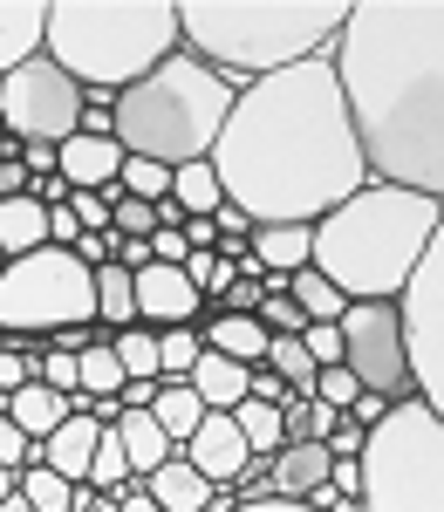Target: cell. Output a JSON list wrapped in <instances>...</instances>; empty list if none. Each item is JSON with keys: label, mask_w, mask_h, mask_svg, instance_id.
Listing matches in <instances>:
<instances>
[{"label": "cell", "mask_w": 444, "mask_h": 512, "mask_svg": "<svg viewBox=\"0 0 444 512\" xmlns=\"http://www.w3.org/2000/svg\"><path fill=\"white\" fill-rule=\"evenodd\" d=\"M192 390H199L205 410H233V403H246V369L233 362V355H219V349H205L199 362H192V376H185Z\"/></svg>", "instance_id": "obj_22"}, {"label": "cell", "mask_w": 444, "mask_h": 512, "mask_svg": "<svg viewBox=\"0 0 444 512\" xmlns=\"http://www.w3.org/2000/svg\"><path fill=\"white\" fill-rule=\"evenodd\" d=\"M151 396H158V383H151V376H130V383L117 390V403H123V410H151Z\"/></svg>", "instance_id": "obj_47"}, {"label": "cell", "mask_w": 444, "mask_h": 512, "mask_svg": "<svg viewBox=\"0 0 444 512\" xmlns=\"http://www.w3.org/2000/svg\"><path fill=\"white\" fill-rule=\"evenodd\" d=\"M328 69L369 178L444 198V0H349Z\"/></svg>", "instance_id": "obj_2"}, {"label": "cell", "mask_w": 444, "mask_h": 512, "mask_svg": "<svg viewBox=\"0 0 444 512\" xmlns=\"http://www.w3.org/2000/svg\"><path fill=\"white\" fill-rule=\"evenodd\" d=\"M356 396H363V383H356L342 362H335V369H315V403H328V410H349Z\"/></svg>", "instance_id": "obj_38"}, {"label": "cell", "mask_w": 444, "mask_h": 512, "mask_svg": "<svg viewBox=\"0 0 444 512\" xmlns=\"http://www.w3.org/2000/svg\"><path fill=\"white\" fill-rule=\"evenodd\" d=\"M123 198H144V205H158V198H171V171L151 158H123Z\"/></svg>", "instance_id": "obj_35"}, {"label": "cell", "mask_w": 444, "mask_h": 512, "mask_svg": "<svg viewBox=\"0 0 444 512\" xmlns=\"http://www.w3.org/2000/svg\"><path fill=\"white\" fill-rule=\"evenodd\" d=\"M96 321V274L69 246H41L0 274V335H55Z\"/></svg>", "instance_id": "obj_8"}, {"label": "cell", "mask_w": 444, "mask_h": 512, "mask_svg": "<svg viewBox=\"0 0 444 512\" xmlns=\"http://www.w3.org/2000/svg\"><path fill=\"white\" fill-rule=\"evenodd\" d=\"M110 349H117V362H123V376H151L158 383V328H123V335H110Z\"/></svg>", "instance_id": "obj_34"}, {"label": "cell", "mask_w": 444, "mask_h": 512, "mask_svg": "<svg viewBox=\"0 0 444 512\" xmlns=\"http://www.w3.org/2000/svg\"><path fill=\"white\" fill-rule=\"evenodd\" d=\"M390 308H397V342L410 362V396L444 417V239L424 246V260L390 294Z\"/></svg>", "instance_id": "obj_9"}, {"label": "cell", "mask_w": 444, "mask_h": 512, "mask_svg": "<svg viewBox=\"0 0 444 512\" xmlns=\"http://www.w3.org/2000/svg\"><path fill=\"white\" fill-rule=\"evenodd\" d=\"M117 267H123V274L151 267V239H117Z\"/></svg>", "instance_id": "obj_48"}, {"label": "cell", "mask_w": 444, "mask_h": 512, "mask_svg": "<svg viewBox=\"0 0 444 512\" xmlns=\"http://www.w3.org/2000/svg\"><path fill=\"white\" fill-rule=\"evenodd\" d=\"M260 328H267V335H301L308 315H301L294 294H267V301H260Z\"/></svg>", "instance_id": "obj_39"}, {"label": "cell", "mask_w": 444, "mask_h": 512, "mask_svg": "<svg viewBox=\"0 0 444 512\" xmlns=\"http://www.w3.org/2000/svg\"><path fill=\"white\" fill-rule=\"evenodd\" d=\"M7 492H14V472H7V465H0V499H7Z\"/></svg>", "instance_id": "obj_52"}, {"label": "cell", "mask_w": 444, "mask_h": 512, "mask_svg": "<svg viewBox=\"0 0 444 512\" xmlns=\"http://www.w3.org/2000/svg\"><path fill=\"white\" fill-rule=\"evenodd\" d=\"M233 512H315L308 499H260V506H233Z\"/></svg>", "instance_id": "obj_50"}, {"label": "cell", "mask_w": 444, "mask_h": 512, "mask_svg": "<svg viewBox=\"0 0 444 512\" xmlns=\"http://www.w3.org/2000/svg\"><path fill=\"white\" fill-rule=\"evenodd\" d=\"M21 383H35V355H21L14 342H0V396H14Z\"/></svg>", "instance_id": "obj_43"}, {"label": "cell", "mask_w": 444, "mask_h": 512, "mask_svg": "<svg viewBox=\"0 0 444 512\" xmlns=\"http://www.w3.org/2000/svg\"><path fill=\"white\" fill-rule=\"evenodd\" d=\"M199 355H205L199 328H158V376H164V383H185Z\"/></svg>", "instance_id": "obj_32"}, {"label": "cell", "mask_w": 444, "mask_h": 512, "mask_svg": "<svg viewBox=\"0 0 444 512\" xmlns=\"http://www.w3.org/2000/svg\"><path fill=\"white\" fill-rule=\"evenodd\" d=\"M151 417H158V431L171 437V451H178L185 437L199 431L205 403H199V390H192V383H164V376H158V396H151Z\"/></svg>", "instance_id": "obj_25"}, {"label": "cell", "mask_w": 444, "mask_h": 512, "mask_svg": "<svg viewBox=\"0 0 444 512\" xmlns=\"http://www.w3.org/2000/svg\"><path fill=\"white\" fill-rule=\"evenodd\" d=\"M82 103H89V89L69 69H55L48 55L21 62L14 76H0V123L21 144H69L82 130Z\"/></svg>", "instance_id": "obj_10"}, {"label": "cell", "mask_w": 444, "mask_h": 512, "mask_svg": "<svg viewBox=\"0 0 444 512\" xmlns=\"http://www.w3.org/2000/svg\"><path fill=\"white\" fill-rule=\"evenodd\" d=\"M349 21V0H178V48L246 82L322 62Z\"/></svg>", "instance_id": "obj_4"}, {"label": "cell", "mask_w": 444, "mask_h": 512, "mask_svg": "<svg viewBox=\"0 0 444 512\" xmlns=\"http://www.w3.org/2000/svg\"><path fill=\"white\" fill-rule=\"evenodd\" d=\"M144 492H151V499H158L164 512H205V499H212V485H205V478L192 472V465H185L178 451H171L158 472L144 478Z\"/></svg>", "instance_id": "obj_24"}, {"label": "cell", "mask_w": 444, "mask_h": 512, "mask_svg": "<svg viewBox=\"0 0 444 512\" xmlns=\"http://www.w3.org/2000/svg\"><path fill=\"white\" fill-rule=\"evenodd\" d=\"M103 431H110V424H96L89 410H76L69 424H55V431L41 437V465H48V472H62L69 485H82V478H89V458H96V437H103Z\"/></svg>", "instance_id": "obj_16"}, {"label": "cell", "mask_w": 444, "mask_h": 512, "mask_svg": "<svg viewBox=\"0 0 444 512\" xmlns=\"http://www.w3.org/2000/svg\"><path fill=\"white\" fill-rule=\"evenodd\" d=\"M267 485H274V499H308L315 485H328V444H281L274 458H267Z\"/></svg>", "instance_id": "obj_18"}, {"label": "cell", "mask_w": 444, "mask_h": 512, "mask_svg": "<svg viewBox=\"0 0 444 512\" xmlns=\"http://www.w3.org/2000/svg\"><path fill=\"white\" fill-rule=\"evenodd\" d=\"M233 424H240V437H246V451L253 458H274L281 451V403H233Z\"/></svg>", "instance_id": "obj_29"}, {"label": "cell", "mask_w": 444, "mask_h": 512, "mask_svg": "<svg viewBox=\"0 0 444 512\" xmlns=\"http://www.w3.org/2000/svg\"><path fill=\"white\" fill-rule=\"evenodd\" d=\"M69 212H76L82 233H110V212H117V198H103V192H69Z\"/></svg>", "instance_id": "obj_42"}, {"label": "cell", "mask_w": 444, "mask_h": 512, "mask_svg": "<svg viewBox=\"0 0 444 512\" xmlns=\"http://www.w3.org/2000/svg\"><path fill=\"white\" fill-rule=\"evenodd\" d=\"M287 294L301 301V315H308V321H342V315H349V294H335V287H328L315 267L287 274Z\"/></svg>", "instance_id": "obj_31"}, {"label": "cell", "mask_w": 444, "mask_h": 512, "mask_svg": "<svg viewBox=\"0 0 444 512\" xmlns=\"http://www.w3.org/2000/svg\"><path fill=\"white\" fill-rule=\"evenodd\" d=\"M21 192H35V178H28V164H21V158H7V164H0V198H21Z\"/></svg>", "instance_id": "obj_46"}, {"label": "cell", "mask_w": 444, "mask_h": 512, "mask_svg": "<svg viewBox=\"0 0 444 512\" xmlns=\"http://www.w3.org/2000/svg\"><path fill=\"white\" fill-rule=\"evenodd\" d=\"M110 431L123 437V458H130V472H137V478H151L164 458H171V437L158 431V417H151V410H123Z\"/></svg>", "instance_id": "obj_23"}, {"label": "cell", "mask_w": 444, "mask_h": 512, "mask_svg": "<svg viewBox=\"0 0 444 512\" xmlns=\"http://www.w3.org/2000/svg\"><path fill=\"white\" fill-rule=\"evenodd\" d=\"M130 478H137V472H130V458H123V437L103 431V437H96V458H89V478H82V485H96V492H110V499H117Z\"/></svg>", "instance_id": "obj_33"}, {"label": "cell", "mask_w": 444, "mask_h": 512, "mask_svg": "<svg viewBox=\"0 0 444 512\" xmlns=\"http://www.w3.org/2000/svg\"><path fill=\"white\" fill-rule=\"evenodd\" d=\"M82 226H76V212H69V198L62 205H48V246H76Z\"/></svg>", "instance_id": "obj_45"}, {"label": "cell", "mask_w": 444, "mask_h": 512, "mask_svg": "<svg viewBox=\"0 0 444 512\" xmlns=\"http://www.w3.org/2000/svg\"><path fill=\"white\" fill-rule=\"evenodd\" d=\"M205 164L253 226H315L369 185L328 55L246 82Z\"/></svg>", "instance_id": "obj_1"}, {"label": "cell", "mask_w": 444, "mask_h": 512, "mask_svg": "<svg viewBox=\"0 0 444 512\" xmlns=\"http://www.w3.org/2000/svg\"><path fill=\"white\" fill-rule=\"evenodd\" d=\"M246 253L260 260V274H301L315 253V226H253Z\"/></svg>", "instance_id": "obj_19"}, {"label": "cell", "mask_w": 444, "mask_h": 512, "mask_svg": "<svg viewBox=\"0 0 444 512\" xmlns=\"http://www.w3.org/2000/svg\"><path fill=\"white\" fill-rule=\"evenodd\" d=\"M363 431H369V424H356V417H342V424H335V431L322 437V444H328V458H356V451H363Z\"/></svg>", "instance_id": "obj_44"}, {"label": "cell", "mask_w": 444, "mask_h": 512, "mask_svg": "<svg viewBox=\"0 0 444 512\" xmlns=\"http://www.w3.org/2000/svg\"><path fill=\"white\" fill-rule=\"evenodd\" d=\"M0 410H7V396H0Z\"/></svg>", "instance_id": "obj_54"}, {"label": "cell", "mask_w": 444, "mask_h": 512, "mask_svg": "<svg viewBox=\"0 0 444 512\" xmlns=\"http://www.w3.org/2000/svg\"><path fill=\"white\" fill-rule=\"evenodd\" d=\"M7 417H14V424H21V431L41 444V437L55 431V424H69V417H76V396L48 390V383L35 376V383H21V390L7 396Z\"/></svg>", "instance_id": "obj_21"}, {"label": "cell", "mask_w": 444, "mask_h": 512, "mask_svg": "<svg viewBox=\"0 0 444 512\" xmlns=\"http://www.w3.org/2000/svg\"><path fill=\"white\" fill-rule=\"evenodd\" d=\"M41 55L89 96H123L178 55V0H48Z\"/></svg>", "instance_id": "obj_5"}, {"label": "cell", "mask_w": 444, "mask_h": 512, "mask_svg": "<svg viewBox=\"0 0 444 512\" xmlns=\"http://www.w3.org/2000/svg\"><path fill=\"white\" fill-rule=\"evenodd\" d=\"M308 437H315V396L287 390L281 396V444H308Z\"/></svg>", "instance_id": "obj_37"}, {"label": "cell", "mask_w": 444, "mask_h": 512, "mask_svg": "<svg viewBox=\"0 0 444 512\" xmlns=\"http://www.w3.org/2000/svg\"><path fill=\"white\" fill-rule=\"evenodd\" d=\"M199 342L219 355H233L240 369H260L267 349H274V335L260 328V315H219V308H205L199 315Z\"/></svg>", "instance_id": "obj_15"}, {"label": "cell", "mask_w": 444, "mask_h": 512, "mask_svg": "<svg viewBox=\"0 0 444 512\" xmlns=\"http://www.w3.org/2000/svg\"><path fill=\"white\" fill-rule=\"evenodd\" d=\"M117 506H123V512H164L158 499L144 492V478H130V485H123V492H117Z\"/></svg>", "instance_id": "obj_49"}, {"label": "cell", "mask_w": 444, "mask_h": 512, "mask_svg": "<svg viewBox=\"0 0 444 512\" xmlns=\"http://www.w3.org/2000/svg\"><path fill=\"white\" fill-rule=\"evenodd\" d=\"M363 485L356 506L363 512H444V417L431 403H390L363 431Z\"/></svg>", "instance_id": "obj_7"}, {"label": "cell", "mask_w": 444, "mask_h": 512, "mask_svg": "<svg viewBox=\"0 0 444 512\" xmlns=\"http://www.w3.org/2000/svg\"><path fill=\"white\" fill-rule=\"evenodd\" d=\"M96 328H103V335L137 328V287H130V274H123L117 260L96 267Z\"/></svg>", "instance_id": "obj_26"}, {"label": "cell", "mask_w": 444, "mask_h": 512, "mask_svg": "<svg viewBox=\"0 0 444 512\" xmlns=\"http://www.w3.org/2000/svg\"><path fill=\"white\" fill-rule=\"evenodd\" d=\"M178 458H185V465H192L205 485H233V478L253 465V451H246L240 424H233V410H205L199 431L178 444Z\"/></svg>", "instance_id": "obj_13"}, {"label": "cell", "mask_w": 444, "mask_h": 512, "mask_svg": "<svg viewBox=\"0 0 444 512\" xmlns=\"http://www.w3.org/2000/svg\"><path fill=\"white\" fill-rule=\"evenodd\" d=\"M301 349L315 355V369H335V362H342V328H335V321H308V328H301Z\"/></svg>", "instance_id": "obj_40"}, {"label": "cell", "mask_w": 444, "mask_h": 512, "mask_svg": "<svg viewBox=\"0 0 444 512\" xmlns=\"http://www.w3.org/2000/svg\"><path fill=\"white\" fill-rule=\"evenodd\" d=\"M0 512H35V506H28L21 492H7V499H0Z\"/></svg>", "instance_id": "obj_51"}, {"label": "cell", "mask_w": 444, "mask_h": 512, "mask_svg": "<svg viewBox=\"0 0 444 512\" xmlns=\"http://www.w3.org/2000/svg\"><path fill=\"white\" fill-rule=\"evenodd\" d=\"M41 35H48V0H0V76L35 62Z\"/></svg>", "instance_id": "obj_17"}, {"label": "cell", "mask_w": 444, "mask_h": 512, "mask_svg": "<svg viewBox=\"0 0 444 512\" xmlns=\"http://www.w3.org/2000/svg\"><path fill=\"white\" fill-rule=\"evenodd\" d=\"M130 287H137V321H144V328H199L205 294L185 280V267L151 260V267L130 274Z\"/></svg>", "instance_id": "obj_12"}, {"label": "cell", "mask_w": 444, "mask_h": 512, "mask_svg": "<svg viewBox=\"0 0 444 512\" xmlns=\"http://www.w3.org/2000/svg\"><path fill=\"white\" fill-rule=\"evenodd\" d=\"M76 376H82L76 396H89V403H103V396H117L123 383H130V376H123V362H117V349H110V335H96V342L76 355Z\"/></svg>", "instance_id": "obj_27"}, {"label": "cell", "mask_w": 444, "mask_h": 512, "mask_svg": "<svg viewBox=\"0 0 444 512\" xmlns=\"http://www.w3.org/2000/svg\"><path fill=\"white\" fill-rule=\"evenodd\" d=\"M233 96H240V82L205 69L199 55H185V48L164 55L151 76L130 82L110 103L123 158H151L164 171L205 164L212 144H219V130H226V117H233Z\"/></svg>", "instance_id": "obj_6"}, {"label": "cell", "mask_w": 444, "mask_h": 512, "mask_svg": "<svg viewBox=\"0 0 444 512\" xmlns=\"http://www.w3.org/2000/svg\"><path fill=\"white\" fill-rule=\"evenodd\" d=\"M123 144L117 137H69L62 144V185L69 192H103V198H123Z\"/></svg>", "instance_id": "obj_14"}, {"label": "cell", "mask_w": 444, "mask_h": 512, "mask_svg": "<svg viewBox=\"0 0 444 512\" xmlns=\"http://www.w3.org/2000/svg\"><path fill=\"white\" fill-rule=\"evenodd\" d=\"M35 376L48 383V390H62V396H76V390H82V376H76V355H69V349H48V355L35 362Z\"/></svg>", "instance_id": "obj_41"}, {"label": "cell", "mask_w": 444, "mask_h": 512, "mask_svg": "<svg viewBox=\"0 0 444 512\" xmlns=\"http://www.w3.org/2000/svg\"><path fill=\"white\" fill-rule=\"evenodd\" d=\"M0 465H7V472H28V465H41V444L21 431L7 410H0Z\"/></svg>", "instance_id": "obj_36"}, {"label": "cell", "mask_w": 444, "mask_h": 512, "mask_svg": "<svg viewBox=\"0 0 444 512\" xmlns=\"http://www.w3.org/2000/svg\"><path fill=\"white\" fill-rule=\"evenodd\" d=\"M0 274H7V253H0Z\"/></svg>", "instance_id": "obj_53"}, {"label": "cell", "mask_w": 444, "mask_h": 512, "mask_svg": "<svg viewBox=\"0 0 444 512\" xmlns=\"http://www.w3.org/2000/svg\"><path fill=\"white\" fill-rule=\"evenodd\" d=\"M171 198L185 205V219H212V212L226 205L219 178H212V164H178V171H171Z\"/></svg>", "instance_id": "obj_28"}, {"label": "cell", "mask_w": 444, "mask_h": 512, "mask_svg": "<svg viewBox=\"0 0 444 512\" xmlns=\"http://www.w3.org/2000/svg\"><path fill=\"white\" fill-rule=\"evenodd\" d=\"M431 239H444V198L369 178L356 198H342L335 212L315 219L308 267L349 301H390L410 280V267L424 260Z\"/></svg>", "instance_id": "obj_3"}, {"label": "cell", "mask_w": 444, "mask_h": 512, "mask_svg": "<svg viewBox=\"0 0 444 512\" xmlns=\"http://www.w3.org/2000/svg\"><path fill=\"white\" fill-rule=\"evenodd\" d=\"M14 492L28 499L35 512H76V485L62 472H48V465H28V472H14Z\"/></svg>", "instance_id": "obj_30"}, {"label": "cell", "mask_w": 444, "mask_h": 512, "mask_svg": "<svg viewBox=\"0 0 444 512\" xmlns=\"http://www.w3.org/2000/svg\"><path fill=\"white\" fill-rule=\"evenodd\" d=\"M335 328H342V369L363 383V396L404 403L410 362H404V342H397V308L390 301H349V315L335 321Z\"/></svg>", "instance_id": "obj_11"}, {"label": "cell", "mask_w": 444, "mask_h": 512, "mask_svg": "<svg viewBox=\"0 0 444 512\" xmlns=\"http://www.w3.org/2000/svg\"><path fill=\"white\" fill-rule=\"evenodd\" d=\"M41 246H48V205H41L35 192L0 198V253H7V260H28Z\"/></svg>", "instance_id": "obj_20"}]
</instances>
